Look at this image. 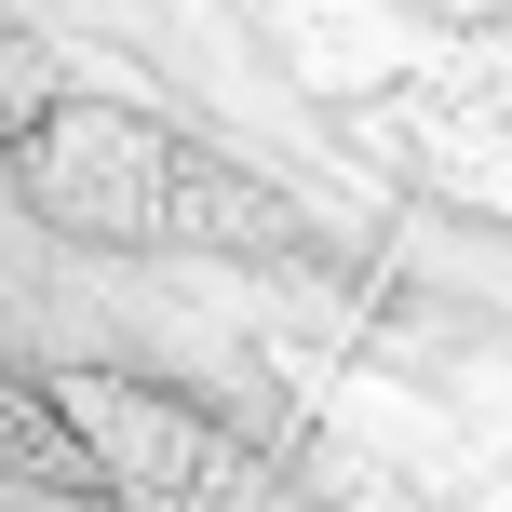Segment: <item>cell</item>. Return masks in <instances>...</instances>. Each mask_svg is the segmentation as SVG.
<instances>
[{"mask_svg": "<svg viewBox=\"0 0 512 512\" xmlns=\"http://www.w3.org/2000/svg\"><path fill=\"white\" fill-rule=\"evenodd\" d=\"M0 486L81 512H310L283 459L122 364H0Z\"/></svg>", "mask_w": 512, "mask_h": 512, "instance_id": "cell-2", "label": "cell"}, {"mask_svg": "<svg viewBox=\"0 0 512 512\" xmlns=\"http://www.w3.org/2000/svg\"><path fill=\"white\" fill-rule=\"evenodd\" d=\"M0 176L41 230L108 243V256H270V270L310 256V216L270 176H243L230 149H203L189 122L122 108V95H54Z\"/></svg>", "mask_w": 512, "mask_h": 512, "instance_id": "cell-1", "label": "cell"}, {"mask_svg": "<svg viewBox=\"0 0 512 512\" xmlns=\"http://www.w3.org/2000/svg\"><path fill=\"white\" fill-rule=\"evenodd\" d=\"M54 95H68V81H54V54L27 41V27H0V162H14V135L41 122Z\"/></svg>", "mask_w": 512, "mask_h": 512, "instance_id": "cell-3", "label": "cell"}]
</instances>
